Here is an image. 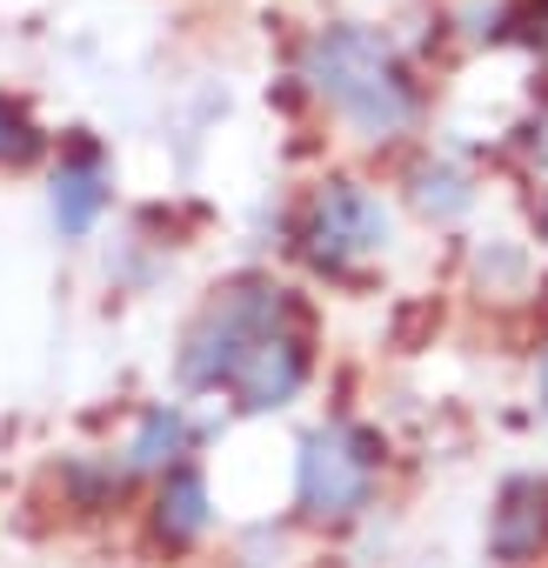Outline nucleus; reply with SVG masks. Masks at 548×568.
I'll return each mask as SVG.
<instances>
[{
	"label": "nucleus",
	"instance_id": "obj_10",
	"mask_svg": "<svg viewBox=\"0 0 548 568\" xmlns=\"http://www.w3.org/2000/svg\"><path fill=\"white\" fill-rule=\"evenodd\" d=\"M415 207H428V214H461V207H468V181H461L455 168H422V174H415Z\"/></svg>",
	"mask_w": 548,
	"mask_h": 568
},
{
	"label": "nucleus",
	"instance_id": "obj_9",
	"mask_svg": "<svg viewBox=\"0 0 548 568\" xmlns=\"http://www.w3.org/2000/svg\"><path fill=\"white\" fill-rule=\"evenodd\" d=\"M34 154H41V128L28 121L21 101L0 94V168H21V161H34Z\"/></svg>",
	"mask_w": 548,
	"mask_h": 568
},
{
	"label": "nucleus",
	"instance_id": "obj_4",
	"mask_svg": "<svg viewBox=\"0 0 548 568\" xmlns=\"http://www.w3.org/2000/svg\"><path fill=\"white\" fill-rule=\"evenodd\" d=\"M388 247V207L362 181H322L302 207V254L322 274H362Z\"/></svg>",
	"mask_w": 548,
	"mask_h": 568
},
{
	"label": "nucleus",
	"instance_id": "obj_8",
	"mask_svg": "<svg viewBox=\"0 0 548 568\" xmlns=\"http://www.w3.org/2000/svg\"><path fill=\"white\" fill-rule=\"evenodd\" d=\"M181 455H187V415L181 408H148L141 415V435H134V448H128V468H181Z\"/></svg>",
	"mask_w": 548,
	"mask_h": 568
},
{
	"label": "nucleus",
	"instance_id": "obj_2",
	"mask_svg": "<svg viewBox=\"0 0 548 568\" xmlns=\"http://www.w3.org/2000/svg\"><path fill=\"white\" fill-rule=\"evenodd\" d=\"M302 81L368 141H395L415 128L422 114V88L415 74L402 68V54L368 34V28H322L308 48H302Z\"/></svg>",
	"mask_w": 548,
	"mask_h": 568
},
{
	"label": "nucleus",
	"instance_id": "obj_3",
	"mask_svg": "<svg viewBox=\"0 0 548 568\" xmlns=\"http://www.w3.org/2000/svg\"><path fill=\"white\" fill-rule=\"evenodd\" d=\"M375 475H382V435L362 428V422H322L315 435H302V455H295V501L308 521L322 528H342L368 508L375 495Z\"/></svg>",
	"mask_w": 548,
	"mask_h": 568
},
{
	"label": "nucleus",
	"instance_id": "obj_7",
	"mask_svg": "<svg viewBox=\"0 0 548 568\" xmlns=\"http://www.w3.org/2000/svg\"><path fill=\"white\" fill-rule=\"evenodd\" d=\"M101 201H108V168H101L94 148H74L61 161V174H54V221H61V234H88Z\"/></svg>",
	"mask_w": 548,
	"mask_h": 568
},
{
	"label": "nucleus",
	"instance_id": "obj_1",
	"mask_svg": "<svg viewBox=\"0 0 548 568\" xmlns=\"http://www.w3.org/2000/svg\"><path fill=\"white\" fill-rule=\"evenodd\" d=\"M315 368V322L282 281L241 274L194 315L181 342V382L187 388H227L241 415H267L302 395Z\"/></svg>",
	"mask_w": 548,
	"mask_h": 568
},
{
	"label": "nucleus",
	"instance_id": "obj_13",
	"mask_svg": "<svg viewBox=\"0 0 548 568\" xmlns=\"http://www.w3.org/2000/svg\"><path fill=\"white\" fill-rule=\"evenodd\" d=\"M541 402H548V355H541Z\"/></svg>",
	"mask_w": 548,
	"mask_h": 568
},
{
	"label": "nucleus",
	"instance_id": "obj_11",
	"mask_svg": "<svg viewBox=\"0 0 548 568\" xmlns=\"http://www.w3.org/2000/svg\"><path fill=\"white\" fill-rule=\"evenodd\" d=\"M515 28H521V41H528V48H541V54H548V0H528V8L515 14Z\"/></svg>",
	"mask_w": 548,
	"mask_h": 568
},
{
	"label": "nucleus",
	"instance_id": "obj_14",
	"mask_svg": "<svg viewBox=\"0 0 548 568\" xmlns=\"http://www.w3.org/2000/svg\"><path fill=\"white\" fill-rule=\"evenodd\" d=\"M541 221H548V207H541Z\"/></svg>",
	"mask_w": 548,
	"mask_h": 568
},
{
	"label": "nucleus",
	"instance_id": "obj_12",
	"mask_svg": "<svg viewBox=\"0 0 548 568\" xmlns=\"http://www.w3.org/2000/svg\"><path fill=\"white\" fill-rule=\"evenodd\" d=\"M528 148H535V154H541V161H548V114H541V121H535V141H528Z\"/></svg>",
	"mask_w": 548,
	"mask_h": 568
},
{
	"label": "nucleus",
	"instance_id": "obj_6",
	"mask_svg": "<svg viewBox=\"0 0 548 568\" xmlns=\"http://www.w3.org/2000/svg\"><path fill=\"white\" fill-rule=\"evenodd\" d=\"M207 535V481H201V468H168L161 475V495H154V541H168V548H187V541H201Z\"/></svg>",
	"mask_w": 548,
	"mask_h": 568
},
{
	"label": "nucleus",
	"instance_id": "obj_5",
	"mask_svg": "<svg viewBox=\"0 0 548 568\" xmlns=\"http://www.w3.org/2000/svg\"><path fill=\"white\" fill-rule=\"evenodd\" d=\"M548 548V475H508L488 508V555L508 568L541 561Z\"/></svg>",
	"mask_w": 548,
	"mask_h": 568
}]
</instances>
